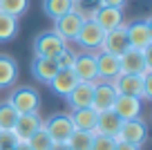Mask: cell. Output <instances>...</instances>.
I'll return each mask as SVG.
<instances>
[{"instance_id":"cell-4","label":"cell","mask_w":152,"mask_h":150,"mask_svg":"<svg viewBox=\"0 0 152 150\" xmlns=\"http://www.w3.org/2000/svg\"><path fill=\"white\" fill-rule=\"evenodd\" d=\"M116 141H125V143H132L137 148H143V143L148 141V123L141 117L121 121V128L116 132Z\"/></svg>"},{"instance_id":"cell-8","label":"cell","mask_w":152,"mask_h":150,"mask_svg":"<svg viewBox=\"0 0 152 150\" xmlns=\"http://www.w3.org/2000/svg\"><path fill=\"white\" fill-rule=\"evenodd\" d=\"M83 23H85L83 18H78L74 11H69V14H65V16H61V18L54 20L52 32L69 45V43L76 40V36H78V32H81V25H83Z\"/></svg>"},{"instance_id":"cell-12","label":"cell","mask_w":152,"mask_h":150,"mask_svg":"<svg viewBox=\"0 0 152 150\" xmlns=\"http://www.w3.org/2000/svg\"><path fill=\"white\" fill-rule=\"evenodd\" d=\"M125 49H130L128 34H125V25H119L116 29L105 32L103 45H101V52H107V54H114V56H121Z\"/></svg>"},{"instance_id":"cell-6","label":"cell","mask_w":152,"mask_h":150,"mask_svg":"<svg viewBox=\"0 0 152 150\" xmlns=\"http://www.w3.org/2000/svg\"><path fill=\"white\" fill-rule=\"evenodd\" d=\"M103 38H105V32L99 27V25L94 23V20H85V23L81 25V32H78V36H76V45L81 47L83 52H99L101 45H103Z\"/></svg>"},{"instance_id":"cell-13","label":"cell","mask_w":152,"mask_h":150,"mask_svg":"<svg viewBox=\"0 0 152 150\" xmlns=\"http://www.w3.org/2000/svg\"><path fill=\"white\" fill-rule=\"evenodd\" d=\"M43 126V117L40 112H31V114H18L16 119V126H14V135L18 137V141L27 143L31 139V135Z\"/></svg>"},{"instance_id":"cell-27","label":"cell","mask_w":152,"mask_h":150,"mask_svg":"<svg viewBox=\"0 0 152 150\" xmlns=\"http://www.w3.org/2000/svg\"><path fill=\"white\" fill-rule=\"evenodd\" d=\"M92 139H94V135L87 130H74L72 132V137L67 139V146H69L72 150H90L92 148Z\"/></svg>"},{"instance_id":"cell-14","label":"cell","mask_w":152,"mask_h":150,"mask_svg":"<svg viewBox=\"0 0 152 150\" xmlns=\"http://www.w3.org/2000/svg\"><path fill=\"white\" fill-rule=\"evenodd\" d=\"M94 61H96V72H99L101 81H112L121 74V65H119V56L107 52H94Z\"/></svg>"},{"instance_id":"cell-5","label":"cell","mask_w":152,"mask_h":150,"mask_svg":"<svg viewBox=\"0 0 152 150\" xmlns=\"http://www.w3.org/2000/svg\"><path fill=\"white\" fill-rule=\"evenodd\" d=\"M43 126H45V130H47L49 139H52L54 143H58V146L67 143V139H69L72 132H74V126H72V121H69V114H61V112L43 119Z\"/></svg>"},{"instance_id":"cell-35","label":"cell","mask_w":152,"mask_h":150,"mask_svg":"<svg viewBox=\"0 0 152 150\" xmlns=\"http://www.w3.org/2000/svg\"><path fill=\"white\" fill-rule=\"evenodd\" d=\"M114 150H141V148H137V146H132V143H125V141H116Z\"/></svg>"},{"instance_id":"cell-10","label":"cell","mask_w":152,"mask_h":150,"mask_svg":"<svg viewBox=\"0 0 152 150\" xmlns=\"http://www.w3.org/2000/svg\"><path fill=\"white\" fill-rule=\"evenodd\" d=\"M114 114H119L121 121H130V119H139L143 110V101L139 96H128V94H116L112 105Z\"/></svg>"},{"instance_id":"cell-36","label":"cell","mask_w":152,"mask_h":150,"mask_svg":"<svg viewBox=\"0 0 152 150\" xmlns=\"http://www.w3.org/2000/svg\"><path fill=\"white\" fill-rule=\"evenodd\" d=\"M52 150H72V148H69L67 143H61V146H58V143H54V148H52Z\"/></svg>"},{"instance_id":"cell-17","label":"cell","mask_w":152,"mask_h":150,"mask_svg":"<svg viewBox=\"0 0 152 150\" xmlns=\"http://www.w3.org/2000/svg\"><path fill=\"white\" fill-rule=\"evenodd\" d=\"M20 67L11 54H0V90L5 88H14L18 81Z\"/></svg>"},{"instance_id":"cell-7","label":"cell","mask_w":152,"mask_h":150,"mask_svg":"<svg viewBox=\"0 0 152 150\" xmlns=\"http://www.w3.org/2000/svg\"><path fill=\"white\" fill-rule=\"evenodd\" d=\"M128 43L134 49H152V23L150 20H132L125 25Z\"/></svg>"},{"instance_id":"cell-2","label":"cell","mask_w":152,"mask_h":150,"mask_svg":"<svg viewBox=\"0 0 152 150\" xmlns=\"http://www.w3.org/2000/svg\"><path fill=\"white\" fill-rule=\"evenodd\" d=\"M9 105L16 110L18 114H31V112H40V94L38 90H34L31 85H20L9 94Z\"/></svg>"},{"instance_id":"cell-3","label":"cell","mask_w":152,"mask_h":150,"mask_svg":"<svg viewBox=\"0 0 152 150\" xmlns=\"http://www.w3.org/2000/svg\"><path fill=\"white\" fill-rule=\"evenodd\" d=\"M69 47L63 38H58L54 32H40L36 38H34V58H56L58 54Z\"/></svg>"},{"instance_id":"cell-11","label":"cell","mask_w":152,"mask_h":150,"mask_svg":"<svg viewBox=\"0 0 152 150\" xmlns=\"http://www.w3.org/2000/svg\"><path fill=\"white\" fill-rule=\"evenodd\" d=\"M67 105L69 110H81V108H92L94 99V83L92 81H78L69 94H67Z\"/></svg>"},{"instance_id":"cell-26","label":"cell","mask_w":152,"mask_h":150,"mask_svg":"<svg viewBox=\"0 0 152 150\" xmlns=\"http://www.w3.org/2000/svg\"><path fill=\"white\" fill-rule=\"evenodd\" d=\"M0 11L14 16V18H20L29 11V0H0Z\"/></svg>"},{"instance_id":"cell-19","label":"cell","mask_w":152,"mask_h":150,"mask_svg":"<svg viewBox=\"0 0 152 150\" xmlns=\"http://www.w3.org/2000/svg\"><path fill=\"white\" fill-rule=\"evenodd\" d=\"M76 83H78V79H76L74 70H58L56 76L49 81V88H52V92L58 94V96H67V94L74 90Z\"/></svg>"},{"instance_id":"cell-29","label":"cell","mask_w":152,"mask_h":150,"mask_svg":"<svg viewBox=\"0 0 152 150\" xmlns=\"http://www.w3.org/2000/svg\"><path fill=\"white\" fill-rule=\"evenodd\" d=\"M18 112L9 105V101H2L0 103V130H14Z\"/></svg>"},{"instance_id":"cell-21","label":"cell","mask_w":152,"mask_h":150,"mask_svg":"<svg viewBox=\"0 0 152 150\" xmlns=\"http://www.w3.org/2000/svg\"><path fill=\"white\" fill-rule=\"evenodd\" d=\"M121 128V119L119 114H114V110H107V112H101L99 119H96V128L92 130V135H107L116 139V132Z\"/></svg>"},{"instance_id":"cell-1","label":"cell","mask_w":152,"mask_h":150,"mask_svg":"<svg viewBox=\"0 0 152 150\" xmlns=\"http://www.w3.org/2000/svg\"><path fill=\"white\" fill-rule=\"evenodd\" d=\"M119 65H121V74H152V61H150V49H125L119 56Z\"/></svg>"},{"instance_id":"cell-34","label":"cell","mask_w":152,"mask_h":150,"mask_svg":"<svg viewBox=\"0 0 152 150\" xmlns=\"http://www.w3.org/2000/svg\"><path fill=\"white\" fill-rule=\"evenodd\" d=\"M103 7H114V9H123L128 5V0H101Z\"/></svg>"},{"instance_id":"cell-31","label":"cell","mask_w":152,"mask_h":150,"mask_svg":"<svg viewBox=\"0 0 152 150\" xmlns=\"http://www.w3.org/2000/svg\"><path fill=\"white\" fill-rule=\"evenodd\" d=\"M114 146H116V139H114V137L94 135V139H92V148H90V150H114Z\"/></svg>"},{"instance_id":"cell-23","label":"cell","mask_w":152,"mask_h":150,"mask_svg":"<svg viewBox=\"0 0 152 150\" xmlns=\"http://www.w3.org/2000/svg\"><path fill=\"white\" fill-rule=\"evenodd\" d=\"M101 7H103L101 0H72V11L83 20H92Z\"/></svg>"},{"instance_id":"cell-18","label":"cell","mask_w":152,"mask_h":150,"mask_svg":"<svg viewBox=\"0 0 152 150\" xmlns=\"http://www.w3.org/2000/svg\"><path fill=\"white\" fill-rule=\"evenodd\" d=\"M92 20H94L103 32H110V29H116L119 25H125L123 9H114V7H101Z\"/></svg>"},{"instance_id":"cell-37","label":"cell","mask_w":152,"mask_h":150,"mask_svg":"<svg viewBox=\"0 0 152 150\" xmlns=\"http://www.w3.org/2000/svg\"><path fill=\"white\" fill-rule=\"evenodd\" d=\"M14 150H31V148H29V146H27V143H23V141H20V143H18V146H16V148H14Z\"/></svg>"},{"instance_id":"cell-16","label":"cell","mask_w":152,"mask_h":150,"mask_svg":"<svg viewBox=\"0 0 152 150\" xmlns=\"http://www.w3.org/2000/svg\"><path fill=\"white\" fill-rule=\"evenodd\" d=\"M116 94H128V96H139L141 99V88H143V76L137 74H119L116 79L110 81Z\"/></svg>"},{"instance_id":"cell-20","label":"cell","mask_w":152,"mask_h":150,"mask_svg":"<svg viewBox=\"0 0 152 150\" xmlns=\"http://www.w3.org/2000/svg\"><path fill=\"white\" fill-rule=\"evenodd\" d=\"M56 72H58V65L54 58H34L31 61V74L38 83L49 85V81L56 76Z\"/></svg>"},{"instance_id":"cell-30","label":"cell","mask_w":152,"mask_h":150,"mask_svg":"<svg viewBox=\"0 0 152 150\" xmlns=\"http://www.w3.org/2000/svg\"><path fill=\"white\" fill-rule=\"evenodd\" d=\"M76 56H78V52H74L72 47H65L61 54H58L54 61H56V65H58V70H72L74 67V63H76Z\"/></svg>"},{"instance_id":"cell-9","label":"cell","mask_w":152,"mask_h":150,"mask_svg":"<svg viewBox=\"0 0 152 150\" xmlns=\"http://www.w3.org/2000/svg\"><path fill=\"white\" fill-rule=\"evenodd\" d=\"M114 99H116V90L112 88V83H110V81H101V79L94 81V99H92V110H94L96 114L112 110Z\"/></svg>"},{"instance_id":"cell-33","label":"cell","mask_w":152,"mask_h":150,"mask_svg":"<svg viewBox=\"0 0 152 150\" xmlns=\"http://www.w3.org/2000/svg\"><path fill=\"white\" fill-rule=\"evenodd\" d=\"M141 101H152V74H143V88H141Z\"/></svg>"},{"instance_id":"cell-28","label":"cell","mask_w":152,"mask_h":150,"mask_svg":"<svg viewBox=\"0 0 152 150\" xmlns=\"http://www.w3.org/2000/svg\"><path fill=\"white\" fill-rule=\"evenodd\" d=\"M27 146H29L31 150H52V148H54V141L49 139L45 126H40V128L31 135V139L27 141Z\"/></svg>"},{"instance_id":"cell-15","label":"cell","mask_w":152,"mask_h":150,"mask_svg":"<svg viewBox=\"0 0 152 150\" xmlns=\"http://www.w3.org/2000/svg\"><path fill=\"white\" fill-rule=\"evenodd\" d=\"M74 74L78 81H99V72H96V61H94V54L90 52H78L76 56V63H74Z\"/></svg>"},{"instance_id":"cell-32","label":"cell","mask_w":152,"mask_h":150,"mask_svg":"<svg viewBox=\"0 0 152 150\" xmlns=\"http://www.w3.org/2000/svg\"><path fill=\"white\" fill-rule=\"evenodd\" d=\"M18 143L20 141L14 135V130H0V150H14Z\"/></svg>"},{"instance_id":"cell-22","label":"cell","mask_w":152,"mask_h":150,"mask_svg":"<svg viewBox=\"0 0 152 150\" xmlns=\"http://www.w3.org/2000/svg\"><path fill=\"white\" fill-rule=\"evenodd\" d=\"M96 119H99V114L92 108H81V110H72L69 112V121H72V126H74V130L92 132L96 128Z\"/></svg>"},{"instance_id":"cell-25","label":"cell","mask_w":152,"mask_h":150,"mask_svg":"<svg viewBox=\"0 0 152 150\" xmlns=\"http://www.w3.org/2000/svg\"><path fill=\"white\" fill-rule=\"evenodd\" d=\"M18 34V18L0 11V43H9Z\"/></svg>"},{"instance_id":"cell-24","label":"cell","mask_w":152,"mask_h":150,"mask_svg":"<svg viewBox=\"0 0 152 150\" xmlns=\"http://www.w3.org/2000/svg\"><path fill=\"white\" fill-rule=\"evenodd\" d=\"M43 11L47 18L56 20L72 11V0H43Z\"/></svg>"}]
</instances>
